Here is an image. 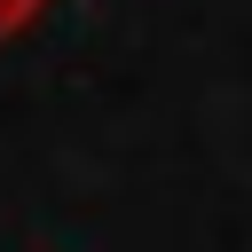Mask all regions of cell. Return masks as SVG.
Wrapping results in <instances>:
<instances>
[{"mask_svg": "<svg viewBox=\"0 0 252 252\" xmlns=\"http://www.w3.org/2000/svg\"><path fill=\"white\" fill-rule=\"evenodd\" d=\"M47 8H55V0H0V39H24Z\"/></svg>", "mask_w": 252, "mask_h": 252, "instance_id": "1", "label": "cell"}]
</instances>
